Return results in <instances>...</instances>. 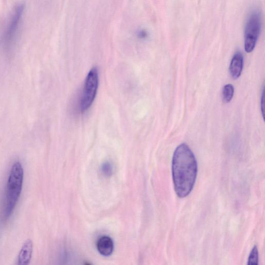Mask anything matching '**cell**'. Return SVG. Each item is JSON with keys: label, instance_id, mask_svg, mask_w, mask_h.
<instances>
[{"label": "cell", "instance_id": "1", "mask_svg": "<svg viewBox=\"0 0 265 265\" xmlns=\"http://www.w3.org/2000/svg\"><path fill=\"white\" fill-rule=\"evenodd\" d=\"M172 174L176 193L179 198L188 196L194 188L197 175V163L192 151L186 144L175 151Z\"/></svg>", "mask_w": 265, "mask_h": 265}, {"label": "cell", "instance_id": "14", "mask_svg": "<svg viewBox=\"0 0 265 265\" xmlns=\"http://www.w3.org/2000/svg\"><path fill=\"white\" fill-rule=\"evenodd\" d=\"M85 265H91L90 264L86 263Z\"/></svg>", "mask_w": 265, "mask_h": 265}, {"label": "cell", "instance_id": "9", "mask_svg": "<svg viewBox=\"0 0 265 265\" xmlns=\"http://www.w3.org/2000/svg\"><path fill=\"white\" fill-rule=\"evenodd\" d=\"M234 88L231 84L226 85L222 90V99L225 103L230 102L234 97Z\"/></svg>", "mask_w": 265, "mask_h": 265}, {"label": "cell", "instance_id": "11", "mask_svg": "<svg viewBox=\"0 0 265 265\" xmlns=\"http://www.w3.org/2000/svg\"><path fill=\"white\" fill-rule=\"evenodd\" d=\"M101 172L102 175L106 177H109L113 174V166L109 162H105L102 164L101 167Z\"/></svg>", "mask_w": 265, "mask_h": 265}, {"label": "cell", "instance_id": "2", "mask_svg": "<svg viewBox=\"0 0 265 265\" xmlns=\"http://www.w3.org/2000/svg\"><path fill=\"white\" fill-rule=\"evenodd\" d=\"M24 181V169L17 162L13 165L0 207V219L6 222L12 216L20 197Z\"/></svg>", "mask_w": 265, "mask_h": 265}, {"label": "cell", "instance_id": "12", "mask_svg": "<svg viewBox=\"0 0 265 265\" xmlns=\"http://www.w3.org/2000/svg\"><path fill=\"white\" fill-rule=\"evenodd\" d=\"M261 110H262L263 117L264 119V89L262 92V95L261 98Z\"/></svg>", "mask_w": 265, "mask_h": 265}, {"label": "cell", "instance_id": "10", "mask_svg": "<svg viewBox=\"0 0 265 265\" xmlns=\"http://www.w3.org/2000/svg\"><path fill=\"white\" fill-rule=\"evenodd\" d=\"M259 254L257 247L255 246L250 252L247 265H259Z\"/></svg>", "mask_w": 265, "mask_h": 265}, {"label": "cell", "instance_id": "8", "mask_svg": "<svg viewBox=\"0 0 265 265\" xmlns=\"http://www.w3.org/2000/svg\"><path fill=\"white\" fill-rule=\"evenodd\" d=\"M97 249L102 255L110 256L113 253L114 249L113 240L106 236L101 237L97 242Z\"/></svg>", "mask_w": 265, "mask_h": 265}, {"label": "cell", "instance_id": "3", "mask_svg": "<svg viewBox=\"0 0 265 265\" xmlns=\"http://www.w3.org/2000/svg\"><path fill=\"white\" fill-rule=\"evenodd\" d=\"M99 83L98 69L92 68L85 81L82 96L79 102V108L82 112H86L92 105L96 97Z\"/></svg>", "mask_w": 265, "mask_h": 265}, {"label": "cell", "instance_id": "7", "mask_svg": "<svg viewBox=\"0 0 265 265\" xmlns=\"http://www.w3.org/2000/svg\"><path fill=\"white\" fill-rule=\"evenodd\" d=\"M244 66V57L240 51L233 56L230 66V74L234 79H238L241 75Z\"/></svg>", "mask_w": 265, "mask_h": 265}, {"label": "cell", "instance_id": "13", "mask_svg": "<svg viewBox=\"0 0 265 265\" xmlns=\"http://www.w3.org/2000/svg\"><path fill=\"white\" fill-rule=\"evenodd\" d=\"M147 35V32L145 31H141L139 32V36L142 38H145Z\"/></svg>", "mask_w": 265, "mask_h": 265}, {"label": "cell", "instance_id": "6", "mask_svg": "<svg viewBox=\"0 0 265 265\" xmlns=\"http://www.w3.org/2000/svg\"><path fill=\"white\" fill-rule=\"evenodd\" d=\"M33 252V242L31 239H28L20 250L15 265H30Z\"/></svg>", "mask_w": 265, "mask_h": 265}, {"label": "cell", "instance_id": "5", "mask_svg": "<svg viewBox=\"0 0 265 265\" xmlns=\"http://www.w3.org/2000/svg\"><path fill=\"white\" fill-rule=\"evenodd\" d=\"M261 28L260 14L254 11L248 18L245 32V49L250 53L254 49L258 40Z\"/></svg>", "mask_w": 265, "mask_h": 265}, {"label": "cell", "instance_id": "4", "mask_svg": "<svg viewBox=\"0 0 265 265\" xmlns=\"http://www.w3.org/2000/svg\"><path fill=\"white\" fill-rule=\"evenodd\" d=\"M24 10V4L19 3L14 6L10 13L2 34V41L6 48H9L16 38Z\"/></svg>", "mask_w": 265, "mask_h": 265}]
</instances>
